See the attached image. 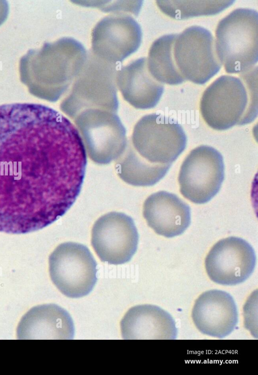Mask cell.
Segmentation results:
<instances>
[{"label":"cell","mask_w":258,"mask_h":375,"mask_svg":"<svg viewBox=\"0 0 258 375\" xmlns=\"http://www.w3.org/2000/svg\"><path fill=\"white\" fill-rule=\"evenodd\" d=\"M87 163L79 131L48 106L0 105V232L50 225L78 197Z\"/></svg>","instance_id":"1"},{"label":"cell","mask_w":258,"mask_h":375,"mask_svg":"<svg viewBox=\"0 0 258 375\" xmlns=\"http://www.w3.org/2000/svg\"><path fill=\"white\" fill-rule=\"evenodd\" d=\"M84 46L64 37L29 50L20 59V80L33 95L55 102L78 77L87 58Z\"/></svg>","instance_id":"2"},{"label":"cell","mask_w":258,"mask_h":375,"mask_svg":"<svg viewBox=\"0 0 258 375\" xmlns=\"http://www.w3.org/2000/svg\"><path fill=\"white\" fill-rule=\"evenodd\" d=\"M257 67L239 77L224 75L204 91L202 115L211 128L224 130L252 122L257 115Z\"/></svg>","instance_id":"3"},{"label":"cell","mask_w":258,"mask_h":375,"mask_svg":"<svg viewBox=\"0 0 258 375\" xmlns=\"http://www.w3.org/2000/svg\"><path fill=\"white\" fill-rule=\"evenodd\" d=\"M217 55L229 73L246 71L258 60V13L237 9L222 19L215 31Z\"/></svg>","instance_id":"4"},{"label":"cell","mask_w":258,"mask_h":375,"mask_svg":"<svg viewBox=\"0 0 258 375\" xmlns=\"http://www.w3.org/2000/svg\"><path fill=\"white\" fill-rule=\"evenodd\" d=\"M116 69L117 64L105 61L89 52L70 94L60 104V109L71 118L87 109L116 112L118 106Z\"/></svg>","instance_id":"5"},{"label":"cell","mask_w":258,"mask_h":375,"mask_svg":"<svg viewBox=\"0 0 258 375\" xmlns=\"http://www.w3.org/2000/svg\"><path fill=\"white\" fill-rule=\"evenodd\" d=\"M48 261L51 279L64 295L79 298L92 290L97 280V264L86 246L61 243L50 255Z\"/></svg>","instance_id":"6"},{"label":"cell","mask_w":258,"mask_h":375,"mask_svg":"<svg viewBox=\"0 0 258 375\" xmlns=\"http://www.w3.org/2000/svg\"><path fill=\"white\" fill-rule=\"evenodd\" d=\"M133 143L137 154L151 164H172L184 150L187 141L181 126L161 114L143 117L135 127Z\"/></svg>","instance_id":"7"},{"label":"cell","mask_w":258,"mask_h":375,"mask_svg":"<svg viewBox=\"0 0 258 375\" xmlns=\"http://www.w3.org/2000/svg\"><path fill=\"white\" fill-rule=\"evenodd\" d=\"M222 155L208 145L192 149L183 161L178 182L182 195L190 201L204 204L219 191L224 179Z\"/></svg>","instance_id":"8"},{"label":"cell","mask_w":258,"mask_h":375,"mask_svg":"<svg viewBox=\"0 0 258 375\" xmlns=\"http://www.w3.org/2000/svg\"><path fill=\"white\" fill-rule=\"evenodd\" d=\"M173 54L182 77L197 84H204L220 69L215 40L206 28L193 26L177 34Z\"/></svg>","instance_id":"9"},{"label":"cell","mask_w":258,"mask_h":375,"mask_svg":"<svg viewBox=\"0 0 258 375\" xmlns=\"http://www.w3.org/2000/svg\"><path fill=\"white\" fill-rule=\"evenodd\" d=\"M115 112L87 109L75 118L86 151L92 160L107 164L119 157L125 148V131Z\"/></svg>","instance_id":"10"},{"label":"cell","mask_w":258,"mask_h":375,"mask_svg":"<svg viewBox=\"0 0 258 375\" xmlns=\"http://www.w3.org/2000/svg\"><path fill=\"white\" fill-rule=\"evenodd\" d=\"M139 234L132 218L119 212L99 217L92 230L91 244L102 262L119 265L128 262L137 251Z\"/></svg>","instance_id":"11"},{"label":"cell","mask_w":258,"mask_h":375,"mask_svg":"<svg viewBox=\"0 0 258 375\" xmlns=\"http://www.w3.org/2000/svg\"><path fill=\"white\" fill-rule=\"evenodd\" d=\"M142 39L141 27L132 16L123 13L109 15L92 30L91 52L105 61L117 64L139 49Z\"/></svg>","instance_id":"12"},{"label":"cell","mask_w":258,"mask_h":375,"mask_svg":"<svg viewBox=\"0 0 258 375\" xmlns=\"http://www.w3.org/2000/svg\"><path fill=\"white\" fill-rule=\"evenodd\" d=\"M205 264L213 281L224 285H234L243 282L253 273L256 256L247 241L230 237L214 245L205 259Z\"/></svg>","instance_id":"13"},{"label":"cell","mask_w":258,"mask_h":375,"mask_svg":"<svg viewBox=\"0 0 258 375\" xmlns=\"http://www.w3.org/2000/svg\"><path fill=\"white\" fill-rule=\"evenodd\" d=\"M191 316L201 333L219 338L232 333L238 322L234 299L229 293L217 289L207 291L200 295L195 303Z\"/></svg>","instance_id":"14"},{"label":"cell","mask_w":258,"mask_h":375,"mask_svg":"<svg viewBox=\"0 0 258 375\" xmlns=\"http://www.w3.org/2000/svg\"><path fill=\"white\" fill-rule=\"evenodd\" d=\"M143 216L156 233L166 238L181 235L191 221L188 205L175 194L164 191L153 193L146 199Z\"/></svg>","instance_id":"15"},{"label":"cell","mask_w":258,"mask_h":375,"mask_svg":"<svg viewBox=\"0 0 258 375\" xmlns=\"http://www.w3.org/2000/svg\"><path fill=\"white\" fill-rule=\"evenodd\" d=\"M18 339H73L75 328L68 312L55 304L31 309L17 328Z\"/></svg>","instance_id":"16"},{"label":"cell","mask_w":258,"mask_h":375,"mask_svg":"<svg viewBox=\"0 0 258 375\" xmlns=\"http://www.w3.org/2000/svg\"><path fill=\"white\" fill-rule=\"evenodd\" d=\"M116 83L123 98L137 109L154 108L164 92L163 84L151 75L145 57L117 70Z\"/></svg>","instance_id":"17"},{"label":"cell","mask_w":258,"mask_h":375,"mask_svg":"<svg viewBox=\"0 0 258 375\" xmlns=\"http://www.w3.org/2000/svg\"><path fill=\"white\" fill-rule=\"evenodd\" d=\"M123 339L174 340L177 330L172 317L159 307L139 305L131 308L120 322Z\"/></svg>","instance_id":"18"},{"label":"cell","mask_w":258,"mask_h":375,"mask_svg":"<svg viewBox=\"0 0 258 375\" xmlns=\"http://www.w3.org/2000/svg\"><path fill=\"white\" fill-rule=\"evenodd\" d=\"M177 34H167L157 39L150 47L147 59L151 75L161 83L171 85L185 81L174 57L173 46Z\"/></svg>","instance_id":"19"},{"label":"cell","mask_w":258,"mask_h":375,"mask_svg":"<svg viewBox=\"0 0 258 375\" xmlns=\"http://www.w3.org/2000/svg\"><path fill=\"white\" fill-rule=\"evenodd\" d=\"M127 154L133 160L125 159L132 163H126L127 166H120L118 174L122 180L132 185H154L165 176L172 165L150 163L134 151Z\"/></svg>","instance_id":"20"},{"label":"cell","mask_w":258,"mask_h":375,"mask_svg":"<svg viewBox=\"0 0 258 375\" xmlns=\"http://www.w3.org/2000/svg\"><path fill=\"white\" fill-rule=\"evenodd\" d=\"M234 1H157L160 10L178 20L217 14L231 6Z\"/></svg>","instance_id":"21"}]
</instances>
